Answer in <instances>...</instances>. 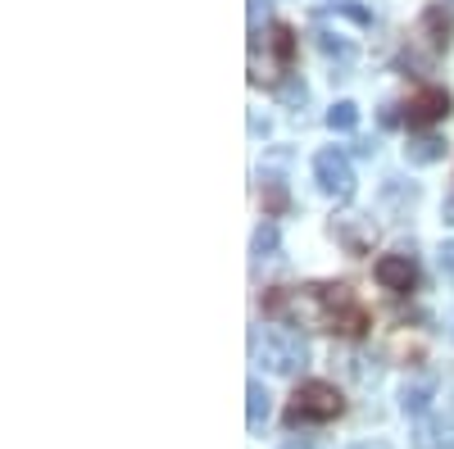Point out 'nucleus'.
<instances>
[{
  "label": "nucleus",
  "instance_id": "obj_1",
  "mask_svg": "<svg viewBox=\"0 0 454 449\" xmlns=\"http://www.w3.org/2000/svg\"><path fill=\"white\" fill-rule=\"evenodd\" d=\"M254 359L269 372H278V377H291V372H300L309 363V345H305V336L286 322V327H269L263 341H254Z\"/></svg>",
  "mask_w": 454,
  "mask_h": 449
},
{
  "label": "nucleus",
  "instance_id": "obj_2",
  "mask_svg": "<svg viewBox=\"0 0 454 449\" xmlns=\"http://www.w3.org/2000/svg\"><path fill=\"white\" fill-rule=\"evenodd\" d=\"M346 414V399L332 382H305L295 395H291V408H286V427H314V422H332Z\"/></svg>",
  "mask_w": 454,
  "mask_h": 449
},
{
  "label": "nucleus",
  "instance_id": "obj_3",
  "mask_svg": "<svg viewBox=\"0 0 454 449\" xmlns=\"http://www.w3.org/2000/svg\"><path fill=\"white\" fill-rule=\"evenodd\" d=\"M323 331H340V336L368 331V314L350 295V286H323Z\"/></svg>",
  "mask_w": 454,
  "mask_h": 449
},
{
  "label": "nucleus",
  "instance_id": "obj_4",
  "mask_svg": "<svg viewBox=\"0 0 454 449\" xmlns=\"http://www.w3.org/2000/svg\"><path fill=\"white\" fill-rule=\"evenodd\" d=\"M314 182H318V191L332 196V200H350L355 196V168H350V159L340 155V150H318L314 155Z\"/></svg>",
  "mask_w": 454,
  "mask_h": 449
},
{
  "label": "nucleus",
  "instance_id": "obj_5",
  "mask_svg": "<svg viewBox=\"0 0 454 449\" xmlns=\"http://www.w3.org/2000/svg\"><path fill=\"white\" fill-rule=\"evenodd\" d=\"M450 114V91L445 87H423V91H413L409 105H404V119L409 128H432Z\"/></svg>",
  "mask_w": 454,
  "mask_h": 449
},
{
  "label": "nucleus",
  "instance_id": "obj_6",
  "mask_svg": "<svg viewBox=\"0 0 454 449\" xmlns=\"http://www.w3.org/2000/svg\"><path fill=\"white\" fill-rule=\"evenodd\" d=\"M332 236L346 245L350 254H364V250L372 245L377 228H372V218H364V213H340V218L332 222Z\"/></svg>",
  "mask_w": 454,
  "mask_h": 449
},
{
  "label": "nucleus",
  "instance_id": "obj_7",
  "mask_svg": "<svg viewBox=\"0 0 454 449\" xmlns=\"http://www.w3.org/2000/svg\"><path fill=\"white\" fill-rule=\"evenodd\" d=\"M372 277L382 282L387 290H413V282H419V268H413L409 254H382V259H377V268H372Z\"/></svg>",
  "mask_w": 454,
  "mask_h": 449
},
{
  "label": "nucleus",
  "instance_id": "obj_8",
  "mask_svg": "<svg viewBox=\"0 0 454 449\" xmlns=\"http://www.w3.org/2000/svg\"><path fill=\"white\" fill-rule=\"evenodd\" d=\"M450 27H454V19H450L441 5H432V10L419 19V36L427 42V50H445V46H450Z\"/></svg>",
  "mask_w": 454,
  "mask_h": 449
},
{
  "label": "nucleus",
  "instance_id": "obj_9",
  "mask_svg": "<svg viewBox=\"0 0 454 449\" xmlns=\"http://www.w3.org/2000/svg\"><path fill=\"white\" fill-rule=\"evenodd\" d=\"M246 399H250V404H246V427H250V431H263V422H269V408H273L263 382H250V386H246Z\"/></svg>",
  "mask_w": 454,
  "mask_h": 449
},
{
  "label": "nucleus",
  "instance_id": "obj_10",
  "mask_svg": "<svg viewBox=\"0 0 454 449\" xmlns=\"http://www.w3.org/2000/svg\"><path fill=\"white\" fill-rule=\"evenodd\" d=\"M404 159L409 164H436V159H445V141L441 136H413L404 145Z\"/></svg>",
  "mask_w": 454,
  "mask_h": 449
},
{
  "label": "nucleus",
  "instance_id": "obj_11",
  "mask_svg": "<svg viewBox=\"0 0 454 449\" xmlns=\"http://www.w3.org/2000/svg\"><path fill=\"white\" fill-rule=\"evenodd\" d=\"M327 128H332V132H355V128H359V105H355V100H336V105L327 109Z\"/></svg>",
  "mask_w": 454,
  "mask_h": 449
},
{
  "label": "nucleus",
  "instance_id": "obj_12",
  "mask_svg": "<svg viewBox=\"0 0 454 449\" xmlns=\"http://www.w3.org/2000/svg\"><path fill=\"white\" fill-rule=\"evenodd\" d=\"M404 414H427V404H432V386H404Z\"/></svg>",
  "mask_w": 454,
  "mask_h": 449
},
{
  "label": "nucleus",
  "instance_id": "obj_13",
  "mask_svg": "<svg viewBox=\"0 0 454 449\" xmlns=\"http://www.w3.org/2000/svg\"><path fill=\"white\" fill-rule=\"evenodd\" d=\"M278 250V228H273V222H263V228L254 232V259H269Z\"/></svg>",
  "mask_w": 454,
  "mask_h": 449
},
{
  "label": "nucleus",
  "instance_id": "obj_14",
  "mask_svg": "<svg viewBox=\"0 0 454 449\" xmlns=\"http://www.w3.org/2000/svg\"><path fill=\"white\" fill-rule=\"evenodd\" d=\"M441 273H445V277H454V241H445V245H441Z\"/></svg>",
  "mask_w": 454,
  "mask_h": 449
},
{
  "label": "nucleus",
  "instance_id": "obj_15",
  "mask_svg": "<svg viewBox=\"0 0 454 449\" xmlns=\"http://www.w3.org/2000/svg\"><path fill=\"white\" fill-rule=\"evenodd\" d=\"M350 449H391L387 440H364V445H350Z\"/></svg>",
  "mask_w": 454,
  "mask_h": 449
},
{
  "label": "nucleus",
  "instance_id": "obj_16",
  "mask_svg": "<svg viewBox=\"0 0 454 449\" xmlns=\"http://www.w3.org/2000/svg\"><path fill=\"white\" fill-rule=\"evenodd\" d=\"M282 449H309L305 440H291V445H282Z\"/></svg>",
  "mask_w": 454,
  "mask_h": 449
},
{
  "label": "nucleus",
  "instance_id": "obj_17",
  "mask_svg": "<svg viewBox=\"0 0 454 449\" xmlns=\"http://www.w3.org/2000/svg\"><path fill=\"white\" fill-rule=\"evenodd\" d=\"M445 222H454V200H450V205H445Z\"/></svg>",
  "mask_w": 454,
  "mask_h": 449
}]
</instances>
